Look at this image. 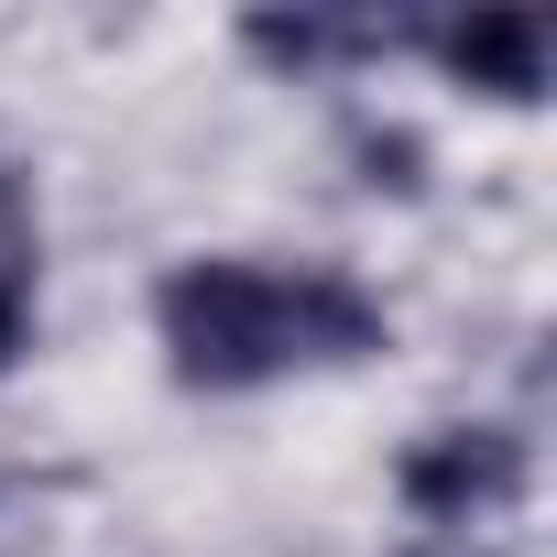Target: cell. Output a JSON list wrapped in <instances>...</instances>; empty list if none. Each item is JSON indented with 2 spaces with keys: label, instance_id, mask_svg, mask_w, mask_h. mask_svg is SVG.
I'll use <instances>...</instances> for the list:
<instances>
[{
  "label": "cell",
  "instance_id": "6da1fadb",
  "mask_svg": "<svg viewBox=\"0 0 557 557\" xmlns=\"http://www.w3.org/2000/svg\"><path fill=\"white\" fill-rule=\"evenodd\" d=\"M153 307H164L186 383H262L296 350H372L383 339V318L339 273H296L285 285V273H251V262H186Z\"/></svg>",
  "mask_w": 557,
  "mask_h": 557
},
{
  "label": "cell",
  "instance_id": "7a4b0ae2",
  "mask_svg": "<svg viewBox=\"0 0 557 557\" xmlns=\"http://www.w3.org/2000/svg\"><path fill=\"white\" fill-rule=\"evenodd\" d=\"M513 481H524L513 437H481V426H459V437H426V448L405 459V503H416V513H437V524H470V513H492Z\"/></svg>",
  "mask_w": 557,
  "mask_h": 557
},
{
  "label": "cell",
  "instance_id": "3957f363",
  "mask_svg": "<svg viewBox=\"0 0 557 557\" xmlns=\"http://www.w3.org/2000/svg\"><path fill=\"white\" fill-rule=\"evenodd\" d=\"M448 66H459L470 88H492V99H535V88H546V34H535L524 12H470V23L448 34Z\"/></svg>",
  "mask_w": 557,
  "mask_h": 557
},
{
  "label": "cell",
  "instance_id": "277c9868",
  "mask_svg": "<svg viewBox=\"0 0 557 557\" xmlns=\"http://www.w3.org/2000/svg\"><path fill=\"white\" fill-rule=\"evenodd\" d=\"M23 262H34V230H23V197L0 175V350L23 339Z\"/></svg>",
  "mask_w": 557,
  "mask_h": 557
}]
</instances>
